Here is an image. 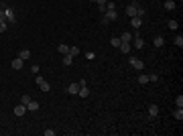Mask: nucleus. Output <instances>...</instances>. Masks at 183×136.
I'll use <instances>...</instances> for the list:
<instances>
[{
  "instance_id": "nucleus-15",
  "label": "nucleus",
  "mask_w": 183,
  "mask_h": 136,
  "mask_svg": "<svg viewBox=\"0 0 183 136\" xmlns=\"http://www.w3.org/2000/svg\"><path fill=\"white\" fill-rule=\"evenodd\" d=\"M39 88H41V91H51V83H49V81H45V79H43V81L39 83Z\"/></svg>"
},
{
  "instance_id": "nucleus-23",
  "label": "nucleus",
  "mask_w": 183,
  "mask_h": 136,
  "mask_svg": "<svg viewBox=\"0 0 183 136\" xmlns=\"http://www.w3.org/2000/svg\"><path fill=\"white\" fill-rule=\"evenodd\" d=\"M165 8L167 10H175V2L173 0H165Z\"/></svg>"
},
{
  "instance_id": "nucleus-3",
  "label": "nucleus",
  "mask_w": 183,
  "mask_h": 136,
  "mask_svg": "<svg viewBox=\"0 0 183 136\" xmlns=\"http://www.w3.org/2000/svg\"><path fill=\"white\" fill-rule=\"evenodd\" d=\"M10 67H12L14 71H20V69L25 67V61H23L20 57H14V59H12V63H10Z\"/></svg>"
},
{
  "instance_id": "nucleus-9",
  "label": "nucleus",
  "mask_w": 183,
  "mask_h": 136,
  "mask_svg": "<svg viewBox=\"0 0 183 136\" xmlns=\"http://www.w3.org/2000/svg\"><path fill=\"white\" fill-rule=\"evenodd\" d=\"M149 116H151V118H157V116H159V106H157V104H151V106H149Z\"/></svg>"
},
{
  "instance_id": "nucleus-24",
  "label": "nucleus",
  "mask_w": 183,
  "mask_h": 136,
  "mask_svg": "<svg viewBox=\"0 0 183 136\" xmlns=\"http://www.w3.org/2000/svg\"><path fill=\"white\" fill-rule=\"evenodd\" d=\"M120 41L122 43H130V33H122L120 35Z\"/></svg>"
},
{
  "instance_id": "nucleus-26",
  "label": "nucleus",
  "mask_w": 183,
  "mask_h": 136,
  "mask_svg": "<svg viewBox=\"0 0 183 136\" xmlns=\"http://www.w3.org/2000/svg\"><path fill=\"white\" fill-rule=\"evenodd\" d=\"M175 106H177V108H183V95H177V97H175Z\"/></svg>"
},
{
  "instance_id": "nucleus-27",
  "label": "nucleus",
  "mask_w": 183,
  "mask_h": 136,
  "mask_svg": "<svg viewBox=\"0 0 183 136\" xmlns=\"http://www.w3.org/2000/svg\"><path fill=\"white\" fill-rule=\"evenodd\" d=\"M106 10H116V4H114L112 0H108V2H106Z\"/></svg>"
},
{
  "instance_id": "nucleus-25",
  "label": "nucleus",
  "mask_w": 183,
  "mask_h": 136,
  "mask_svg": "<svg viewBox=\"0 0 183 136\" xmlns=\"http://www.w3.org/2000/svg\"><path fill=\"white\" fill-rule=\"evenodd\" d=\"M134 47H137V49H142V47H144V41H142L140 37H137V39H134Z\"/></svg>"
},
{
  "instance_id": "nucleus-8",
  "label": "nucleus",
  "mask_w": 183,
  "mask_h": 136,
  "mask_svg": "<svg viewBox=\"0 0 183 136\" xmlns=\"http://www.w3.org/2000/svg\"><path fill=\"white\" fill-rule=\"evenodd\" d=\"M14 114H16V116H25V114H27V106H25V104H16V106H14Z\"/></svg>"
},
{
  "instance_id": "nucleus-22",
  "label": "nucleus",
  "mask_w": 183,
  "mask_h": 136,
  "mask_svg": "<svg viewBox=\"0 0 183 136\" xmlns=\"http://www.w3.org/2000/svg\"><path fill=\"white\" fill-rule=\"evenodd\" d=\"M138 83H142V86H144V83H149V75H144V73H140V75H138V79H137Z\"/></svg>"
},
{
  "instance_id": "nucleus-21",
  "label": "nucleus",
  "mask_w": 183,
  "mask_h": 136,
  "mask_svg": "<svg viewBox=\"0 0 183 136\" xmlns=\"http://www.w3.org/2000/svg\"><path fill=\"white\" fill-rule=\"evenodd\" d=\"M80 51H82L80 47H69V55H71V57H77V55H80Z\"/></svg>"
},
{
  "instance_id": "nucleus-10",
  "label": "nucleus",
  "mask_w": 183,
  "mask_h": 136,
  "mask_svg": "<svg viewBox=\"0 0 183 136\" xmlns=\"http://www.w3.org/2000/svg\"><path fill=\"white\" fill-rule=\"evenodd\" d=\"M77 95H80V97H90V88H88V86H80Z\"/></svg>"
},
{
  "instance_id": "nucleus-6",
  "label": "nucleus",
  "mask_w": 183,
  "mask_h": 136,
  "mask_svg": "<svg viewBox=\"0 0 183 136\" xmlns=\"http://www.w3.org/2000/svg\"><path fill=\"white\" fill-rule=\"evenodd\" d=\"M77 91H80V83H77V81H73V83L67 86V93H69V95H77Z\"/></svg>"
},
{
  "instance_id": "nucleus-16",
  "label": "nucleus",
  "mask_w": 183,
  "mask_h": 136,
  "mask_svg": "<svg viewBox=\"0 0 183 136\" xmlns=\"http://www.w3.org/2000/svg\"><path fill=\"white\" fill-rule=\"evenodd\" d=\"M57 51H59V53H61V55H67V53H69V47L65 45V43H61V45L57 47Z\"/></svg>"
},
{
  "instance_id": "nucleus-32",
  "label": "nucleus",
  "mask_w": 183,
  "mask_h": 136,
  "mask_svg": "<svg viewBox=\"0 0 183 136\" xmlns=\"http://www.w3.org/2000/svg\"><path fill=\"white\" fill-rule=\"evenodd\" d=\"M157 79H159L157 73H151V75H149V81H157Z\"/></svg>"
},
{
  "instance_id": "nucleus-13",
  "label": "nucleus",
  "mask_w": 183,
  "mask_h": 136,
  "mask_svg": "<svg viewBox=\"0 0 183 136\" xmlns=\"http://www.w3.org/2000/svg\"><path fill=\"white\" fill-rule=\"evenodd\" d=\"M18 57H20L23 61H27V59L31 57V51H29V49H20V53H18Z\"/></svg>"
},
{
  "instance_id": "nucleus-11",
  "label": "nucleus",
  "mask_w": 183,
  "mask_h": 136,
  "mask_svg": "<svg viewBox=\"0 0 183 136\" xmlns=\"http://www.w3.org/2000/svg\"><path fill=\"white\" fill-rule=\"evenodd\" d=\"M130 25H132V29H140L142 18H140V16H132V18H130Z\"/></svg>"
},
{
  "instance_id": "nucleus-29",
  "label": "nucleus",
  "mask_w": 183,
  "mask_h": 136,
  "mask_svg": "<svg viewBox=\"0 0 183 136\" xmlns=\"http://www.w3.org/2000/svg\"><path fill=\"white\" fill-rule=\"evenodd\" d=\"M29 102H31V95H27V93H25V95L20 97V104H25V106H27Z\"/></svg>"
},
{
  "instance_id": "nucleus-1",
  "label": "nucleus",
  "mask_w": 183,
  "mask_h": 136,
  "mask_svg": "<svg viewBox=\"0 0 183 136\" xmlns=\"http://www.w3.org/2000/svg\"><path fill=\"white\" fill-rule=\"evenodd\" d=\"M116 18H118V12H116V10H106V12H104V18H102V22L106 25V22L116 20Z\"/></svg>"
},
{
  "instance_id": "nucleus-14",
  "label": "nucleus",
  "mask_w": 183,
  "mask_h": 136,
  "mask_svg": "<svg viewBox=\"0 0 183 136\" xmlns=\"http://www.w3.org/2000/svg\"><path fill=\"white\" fill-rule=\"evenodd\" d=\"M173 118H175V120H179V122H181V120H183V108H177V110H175V112H173Z\"/></svg>"
},
{
  "instance_id": "nucleus-17",
  "label": "nucleus",
  "mask_w": 183,
  "mask_h": 136,
  "mask_svg": "<svg viewBox=\"0 0 183 136\" xmlns=\"http://www.w3.org/2000/svg\"><path fill=\"white\" fill-rule=\"evenodd\" d=\"M73 59H75V57H71L69 53H67V55H63V65H71V63H73Z\"/></svg>"
},
{
  "instance_id": "nucleus-2",
  "label": "nucleus",
  "mask_w": 183,
  "mask_h": 136,
  "mask_svg": "<svg viewBox=\"0 0 183 136\" xmlns=\"http://www.w3.org/2000/svg\"><path fill=\"white\" fill-rule=\"evenodd\" d=\"M138 6H140V4H138L137 0H132V2H130V4L126 6V14H128L130 18H132V16H137V10H138Z\"/></svg>"
},
{
  "instance_id": "nucleus-33",
  "label": "nucleus",
  "mask_w": 183,
  "mask_h": 136,
  "mask_svg": "<svg viewBox=\"0 0 183 136\" xmlns=\"http://www.w3.org/2000/svg\"><path fill=\"white\" fill-rule=\"evenodd\" d=\"M92 2H94V4H98V6H102V4H106L108 0H92Z\"/></svg>"
},
{
  "instance_id": "nucleus-12",
  "label": "nucleus",
  "mask_w": 183,
  "mask_h": 136,
  "mask_svg": "<svg viewBox=\"0 0 183 136\" xmlns=\"http://www.w3.org/2000/svg\"><path fill=\"white\" fill-rule=\"evenodd\" d=\"M153 45L157 47V49H161V47L165 45V39H163V37L159 35V37H155V41H153Z\"/></svg>"
},
{
  "instance_id": "nucleus-7",
  "label": "nucleus",
  "mask_w": 183,
  "mask_h": 136,
  "mask_svg": "<svg viewBox=\"0 0 183 136\" xmlns=\"http://www.w3.org/2000/svg\"><path fill=\"white\" fill-rule=\"evenodd\" d=\"M39 108H41V104H39V102H35V100H31V102L27 104V112H37Z\"/></svg>"
},
{
  "instance_id": "nucleus-19",
  "label": "nucleus",
  "mask_w": 183,
  "mask_h": 136,
  "mask_svg": "<svg viewBox=\"0 0 183 136\" xmlns=\"http://www.w3.org/2000/svg\"><path fill=\"white\" fill-rule=\"evenodd\" d=\"M122 53H130V43H120V47H118Z\"/></svg>"
},
{
  "instance_id": "nucleus-5",
  "label": "nucleus",
  "mask_w": 183,
  "mask_h": 136,
  "mask_svg": "<svg viewBox=\"0 0 183 136\" xmlns=\"http://www.w3.org/2000/svg\"><path fill=\"white\" fill-rule=\"evenodd\" d=\"M4 14H6V22L10 25V22H16V16H14V12H12V8H4Z\"/></svg>"
},
{
  "instance_id": "nucleus-30",
  "label": "nucleus",
  "mask_w": 183,
  "mask_h": 136,
  "mask_svg": "<svg viewBox=\"0 0 183 136\" xmlns=\"http://www.w3.org/2000/svg\"><path fill=\"white\" fill-rule=\"evenodd\" d=\"M6 29H8V22L6 20H0V33H4Z\"/></svg>"
},
{
  "instance_id": "nucleus-4",
  "label": "nucleus",
  "mask_w": 183,
  "mask_h": 136,
  "mask_svg": "<svg viewBox=\"0 0 183 136\" xmlns=\"http://www.w3.org/2000/svg\"><path fill=\"white\" fill-rule=\"evenodd\" d=\"M128 65H132L137 71H142V69H144V63H142L140 59H137V57H130V63H128Z\"/></svg>"
},
{
  "instance_id": "nucleus-28",
  "label": "nucleus",
  "mask_w": 183,
  "mask_h": 136,
  "mask_svg": "<svg viewBox=\"0 0 183 136\" xmlns=\"http://www.w3.org/2000/svg\"><path fill=\"white\" fill-rule=\"evenodd\" d=\"M175 45L179 47V49L183 47V37H181V35H177V37H175Z\"/></svg>"
},
{
  "instance_id": "nucleus-31",
  "label": "nucleus",
  "mask_w": 183,
  "mask_h": 136,
  "mask_svg": "<svg viewBox=\"0 0 183 136\" xmlns=\"http://www.w3.org/2000/svg\"><path fill=\"white\" fill-rule=\"evenodd\" d=\"M94 57H96L94 51H86V59H94Z\"/></svg>"
},
{
  "instance_id": "nucleus-20",
  "label": "nucleus",
  "mask_w": 183,
  "mask_h": 136,
  "mask_svg": "<svg viewBox=\"0 0 183 136\" xmlns=\"http://www.w3.org/2000/svg\"><path fill=\"white\" fill-rule=\"evenodd\" d=\"M167 27H169L171 31H177V29H179V22H177V20H169V22H167Z\"/></svg>"
},
{
  "instance_id": "nucleus-35",
  "label": "nucleus",
  "mask_w": 183,
  "mask_h": 136,
  "mask_svg": "<svg viewBox=\"0 0 183 136\" xmlns=\"http://www.w3.org/2000/svg\"><path fill=\"white\" fill-rule=\"evenodd\" d=\"M43 134H45V136H55V130H45Z\"/></svg>"
},
{
  "instance_id": "nucleus-18",
  "label": "nucleus",
  "mask_w": 183,
  "mask_h": 136,
  "mask_svg": "<svg viewBox=\"0 0 183 136\" xmlns=\"http://www.w3.org/2000/svg\"><path fill=\"white\" fill-rule=\"evenodd\" d=\"M120 43H122V41H120V37H112V39H110V45L116 47V49L120 47Z\"/></svg>"
},
{
  "instance_id": "nucleus-34",
  "label": "nucleus",
  "mask_w": 183,
  "mask_h": 136,
  "mask_svg": "<svg viewBox=\"0 0 183 136\" xmlns=\"http://www.w3.org/2000/svg\"><path fill=\"white\" fill-rule=\"evenodd\" d=\"M0 20H6V14H4V8H0Z\"/></svg>"
}]
</instances>
